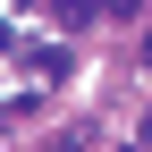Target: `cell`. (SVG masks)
Instances as JSON below:
<instances>
[{
	"mask_svg": "<svg viewBox=\"0 0 152 152\" xmlns=\"http://www.w3.org/2000/svg\"><path fill=\"white\" fill-rule=\"evenodd\" d=\"M51 17H59V26H93V17H102V0H51Z\"/></svg>",
	"mask_w": 152,
	"mask_h": 152,
	"instance_id": "cell-1",
	"label": "cell"
},
{
	"mask_svg": "<svg viewBox=\"0 0 152 152\" xmlns=\"http://www.w3.org/2000/svg\"><path fill=\"white\" fill-rule=\"evenodd\" d=\"M26 59H34V68H42V76H68V68H76V59H68V51H59V42H42V51H26Z\"/></svg>",
	"mask_w": 152,
	"mask_h": 152,
	"instance_id": "cell-2",
	"label": "cell"
},
{
	"mask_svg": "<svg viewBox=\"0 0 152 152\" xmlns=\"http://www.w3.org/2000/svg\"><path fill=\"white\" fill-rule=\"evenodd\" d=\"M102 9H110V17H135V9H144V0H102Z\"/></svg>",
	"mask_w": 152,
	"mask_h": 152,
	"instance_id": "cell-3",
	"label": "cell"
},
{
	"mask_svg": "<svg viewBox=\"0 0 152 152\" xmlns=\"http://www.w3.org/2000/svg\"><path fill=\"white\" fill-rule=\"evenodd\" d=\"M9 42H17V34H9V17H0V51H9Z\"/></svg>",
	"mask_w": 152,
	"mask_h": 152,
	"instance_id": "cell-4",
	"label": "cell"
},
{
	"mask_svg": "<svg viewBox=\"0 0 152 152\" xmlns=\"http://www.w3.org/2000/svg\"><path fill=\"white\" fill-rule=\"evenodd\" d=\"M144 59H152V34H144Z\"/></svg>",
	"mask_w": 152,
	"mask_h": 152,
	"instance_id": "cell-5",
	"label": "cell"
},
{
	"mask_svg": "<svg viewBox=\"0 0 152 152\" xmlns=\"http://www.w3.org/2000/svg\"><path fill=\"white\" fill-rule=\"evenodd\" d=\"M144 144H152V118H144Z\"/></svg>",
	"mask_w": 152,
	"mask_h": 152,
	"instance_id": "cell-6",
	"label": "cell"
}]
</instances>
